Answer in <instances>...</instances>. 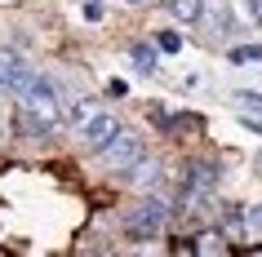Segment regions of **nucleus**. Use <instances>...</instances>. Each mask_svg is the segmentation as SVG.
<instances>
[{
    "label": "nucleus",
    "instance_id": "nucleus-1",
    "mask_svg": "<svg viewBox=\"0 0 262 257\" xmlns=\"http://www.w3.org/2000/svg\"><path fill=\"white\" fill-rule=\"evenodd\" d=\"M23 115H27V124H31L36 137H49L58 124H62V98H58L54 76L36 71V80H31L27 94H23Z\"/></svg>",
    "mask_w": 262,
    "mask_h": 257
},
{
    "label": "nucleus",
    "instance_id": "nucleus-2",
    "mask_svg": "<svg viewBox=\"0 0 262 257\" xmlns=\"http://www.w3.org/2000/svg\"><path fill=\"white\" fill-rule=\"evenodd\" d=\"M169 217H173V204H169L160 191H147V195L120 217V230L129 240H160L165 226H169Z\"/></svg>",
    "mask_w": 262,
    "mask_h": 257
},
{
    "label": "nucleus",
    "instance_id": "nucleus-3",
    "mask_svg": "<svg viewBox=\"0 0 262 257\" xmlns=\"http://www.w3.org/2000/svg\"><path fill=\"white\" fill-rule=\"evenodd\" d=\"M102 160H107V169H116V173H120V169H124V173H134V169L147 160V137L120 129V133L102 147Z\"/></svg>",
    "mask_w": 262,
    "mask_h": 257
},
{
    "label": "nucleus",
    "instance_id": "nucleus-4",
    "mask_svg": "<svg viewBox=\"0 0 262 257\" xmlns=\"http://www.w3.org/2000/svg\"><path fill=\"white\" fill-rule=\"evenodd\" d=\"M76 133H80V147L89 151V155H102V147H107L111 137L120 133V120H116L111 111H94V115H89V120H84Z\"/></svg>",
    "mask_w": 262,
    "mask_h": 257
},
{
    "label": "nucleus",
    "instance_id": "nucleus-5",
    "mask_svg": "<svg viewBox=\"0 0 262 257\" xmlns=\"http://www.w3.org/2000/svg\"><path fill=\"white\" fill-rule=\"evenodd\" d=\"M0 80H5V89L14 98H23L27 84L36 80V67H31L23 54H14V49H0Z\"/></svg>",
    "mask_w": 262,
    "mask_h": 257
},
{
    "label": "nucleus",
    "instance_id": "nucleus-6",
    "mask_svg": "<svg viewBox=\"0 0 262 257\" xmlns=\"http://www.w3.org/2000/svg\"><path fill=\"white\" fill-rule=\"evenodd\" d=\"M200 22L209 27V40H231L235 36V14L227 9V5H209Z\"/></svg>",
    "mask_w": 262,
    "mask_h": 257
},
{
    "label": "nucleus",
    "instance_id": "nucleus-7",
    "mask_svg": "<svg viewBox=\"0 0 262 257\" xmlns=\"http://www.w3.org/2000/svg\"><path fill=\"white\" fill-rule=\"evenodd\" d=\"M165 9L178 18V22H187V27H200V18H205L209 0H165Z\"/></svg>",
    "mask_w": 262,
    "mask_h": 257
},
{
    "label": "nucleus",
    "instance_id": "nucleus-8",
    "mask_svg": "<svg viewBox=\"0 0 262 257\" xmlns=\"http://www.w3.org/2000/svg\"><path fill=\"white\" fill-rule=\"evenodd\" d=\"M129 58H134V67H138L142 76H156V67H160V58H156V44H147V40L129 44Z\"/></svg>",
    "mask_w": 262,
    "mask_h": 257
},
{
    "label": "nucleus",
    "instance_id": "nucleus-9",
    "mask_svg": "<svg viewBox=\"0 0 262 257\" xmlns=\"http://www.w3.org/2000/svg\"><path fill=\"white\" fill-rule=\"evenodd\" d=\"M134 182H138V191H160V186H165V164H160V160H156V164L142 160L138 173H134Z\"/></svg>",
    "mask_w": 262,
    "mask_h": 257
},
{
    "label": "nucleus",
    "instance_id": "nucleus-10",
    "mask_svg": "<svg viewBox=\"0 0 262 257\" xmlns=\"http://www.w3.org/2000/svg\"><path fill=\"white\" fill-rule=\"evenodd\" d=\"M227 62H231V67H258L262 62V44H227Z\"/></svg>",
    "mask_w": 262,
    "mask_h": 257
},
{
    "label": "nucleus",
    "instance_id": "nucleus-11",
    "mask_svg": "<svg viewBox=\"0 0 262 257\" xmlns=\"http://www.w3.org/2000/svg\"><path fill=\"white\" fill-rule=\"evenodd\" d=\"M222 230H227V235H231V240H245V235H249L245 208H235V204H227V208H222Z\"/></svg>",
    "mask_w": 262,
    "mask_h": 257
},
{
    "label": "nucleus",
    "instance_id": "nucleus-12",
    "mask_svg": "<svg viewBox=\"0 0 262 257\" xmlns=\"http://www.w3.org/2000/svg\"><path fill=\"white\" fill-rule=\"evenodd\" d=\"M94 111H98V107H94V102H89V98H71V107H67V115H62V120H67L71 129H80V124L89 120Z\"/></svg>",
    "mask_w": 262,
    "mask_h": 257
},
{
    "label": "nucleus",
    "instance_id": "nucleus-13",
    "mask_svg": "<svg viewBox=\"0 0 262 257\" xmlns=\"http://www.w3.org/2000/svg\"><path fill=\"white\" fill-rule=\"evenodd\" d=\"M245 222H249V235H253V240H262V200L245 208Z\"/></svg>",
    "mask_w": 262,
    "mask_h": 257
},
{
    "label": "nucleus",
    "instance_id": "nucleus-14",
    "mask_svg": "<svg viewBox=\"0 0 262 257\" xmlns=\"http://www.w3.org/2000/svg\"><path fill=\"white\" fill-rule=\"evenodd\" d=\"M235 107H245V111H262V94H253V89H240V94H235Z\"/></svg>",
    "mask_w": 262,
    "mask_h": 257
},
{
    "label": "nucleus",
    "instance_id": "nucleus-15",
    "mask_svg": "<svg viewBox=\"0 0 262 257\" xmlns=\"http://www.w3.org/2000/svg\"><path fill=\"white\" fill-rule=\"evenodd\" d=\"M156 44H160L165 54H178V49H182V36H173V31H160V36H156Z\"/></svg>",
    "mask_w": 262,
    "mask_h": 257
},
{
    "label": "nucleus",
    "instance_id": "nucleus-16",
    "mask_svg": "<svg viewBox=\"0 0 262 257\" xmlns=\"http://www.w3.org/2000/svg\"><path fill=\"white\" fill-rule=\"evenodd\" d=\"M84 22H102V0H84Z\"/></svg>",
    "mask_w": 262,
    "mask_h": 257
},
{
    "label": "nucleus",
    "instance_id": "nucleus-17",
    "mask_svg": "<svg viewBox=\"0 0 262 257\" xmlns=\"http://www.w3.org/2000/svg\"><path fill=\"white\" fill-rule=\"evenodd\" d=\"M245 9H249V18L262 27V0H245Z\"/></svg>",
    "mask_w": 262,
    "mask_h": 257
},
{
    "label": "nucleus",
    "instance_id": "nucleus-18",
    "mask_svg": "<svg viewBox=\"0 0 262 257\" xmlns=\"http://www.w3.org/2000/svg\"><path fill=\"white\" fill-rule=\"evenodd\" d=\"M240 124H245L249 133H258V137H262V120H258V115H240Z\"/></svg>",
    "mask_w": 262,
    "mask_h": 257
},
{
    "label": "nucleus",
    "instance_id": "nucleus-19",
    "mask_svg": "<svg viewBox=\"0 0 262 257\" xmlns=\"http://www.w3.org/2000/svg\"><path fill=\"white\" fill-rule=\"evenodd\" d=\"M124 5H129V9H142V5H147V0H124Z\"/></svg>",
    "mask_w": 262,
    "mask_h": 257
},
{
    "label": "nucleus",
    "instance_id": "nucleus-20",
    "mask_svg": "<svg viewBox=\"0 0 262 257\" xmlns=\"http://www.w3.org/2000/svg\"><path fill=\"white\" fill-rule=\"evenodd\" d=\"M0 137H5V115H0Z\"/></svg>",
    "mask_w": 262,
    "mask_h": 257
}]
</instances>
